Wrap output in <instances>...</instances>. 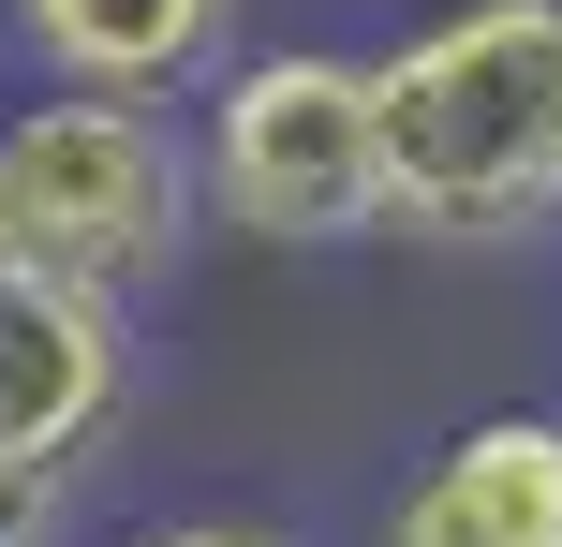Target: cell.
<instances>
[{
    "instance_id": "obj_3",
    "label": "cell",
    "mask_w": 562,
    "mask_h": 547,
    "mask_svg": "<svg viewBox=\"0 0 562 547\" xmlns=\"http://www.w3.org/2000/svg\"><path fill=\"white\" fill-rule=\"evenodd\" d=\"M193 178H207V223L267 237V252L385 237V104H370V59H340V45L223 59Z\"/></svg>"
},
{
    "instance_id": "obj_6",
    "label": "cell",
    "mask_w": 562,
    "mask_h": 547,
    "mask_svg": "<svg viewBox=\"0 0 562 547\" xmlns=\"http://www.w3.org/2000/svg\"><path fill=\"white\" fill-rule=\"evenodd\" d=\"M15 45L45 59L59 89H207L237 59V0H15Z\"/></svg>"
},
{
    "instance_id": "obj_7",
    "label": "cell",
    "mask_w": 562,
    "mask_h": 547,
    "mask_svg": "<svg viewBox=\"0 0 562 547\" xmlns=\"http://www.w3.org/2000/svg\"><path fill=\"white\" fill-rule=\"evenodd\" d=\"M148 547H281V533H252V518H178V533H148Z\"/></svg>"
},
{
    "instance_id": "obj_4",
    "label": "cell",
    "mask_w": 562,
    "mask_h": 547,
    "mask_svg": "<svg viewBox=\"0 0 562 547\" xmlns=\"http://www.w3.org/2000/svg\"><path fill=\"white\" fill-rule=\"evenodd\" d=\"M134 400V326L119 296L59 282V266H0V474L30 489H75L89 444Z\"/></svg>"
},
{
    "instance_id": "obj_8",
    "label": "cell",
    "mask_w": 562,
    "mask_h": 547,
    "mask_svg": "<svg viewBox=\"0 0 562 547\" xmlns=\"http://www.w3.org/2000/svg\"><path fill=\"white\" fill-rule=\"evenodd\" d=\"M0 266H15V223H0Z\"/></svg>"
},
{
    "instance_id": "obj_5",
    "label": "cell",
    "mask_w": 562,
    "mask_h": 547,
    "mask_svg": "<svg viewBox=\"0 0 562 547\" xmlns=\"http://www.w3.org/2000/svg\"><path fill=\"white\" fill-rule=\"evenodd\" d=\"M385 547H562V414H474L385 503Z\"/></svg>"
},
{
    "instance_id": "obj_2",
    "label": "cell",
    "mask_w": 562,
    "mask_h": 547,
    "mask_svg": "<svg viewBox=\"0 0 562 547\" xmlns=\"http://www.w3.org/2000/svg\"><path fill=\"white\" fill-rule=\"evenodd\" d=\"M0 223H15V266H59L89 296H134L193 252L207 178L193 134H178L148 89H30L0 104Z\"/></svg>"
},
{
    "instance_id": "obj_1",
    "label": "cell",
    "mask_w": 562,
    "mask_h": 547,
    "mask_svg": "<svg viewBox=\"0 0 562 547\" xmlns=\"http://www.w3.org/2000/svg\"><path fill=\"white\" fill-rule=\"evenodd\" d=\"M385 104V223L533 237L562 223V0H459L370 59Z\"/></svg>"
}]
</instances>
